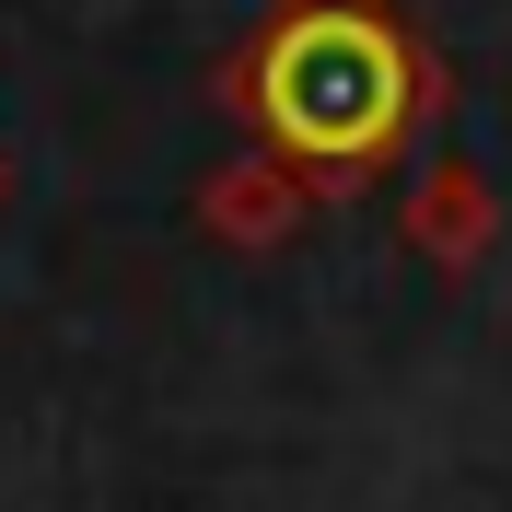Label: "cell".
I'll return each instance as SVG.
<instances>
[{"label": "cell", "instance_id": "cell-1", "mask_svg": "<svg viewBox=\"0 0 512 512\" xmlns=\"http://www.w3.org/2000/svg\"><path fill=\"white\" fill-rule=\"evenodd\" d=\"M233 105L256 117V140L291 175L373 187L431 117V59L384 0H280L233 70Z\"/></svg>", "mask_w": 512, "mask_h": 512}]
</instances>
